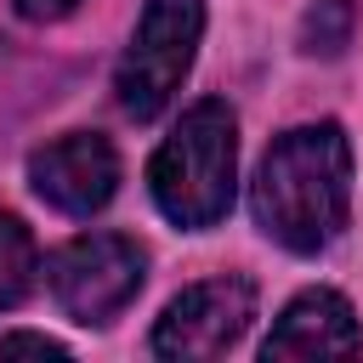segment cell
I'll return each instance as SVG.
<instances>
[{
	"label": "cell",
	"mask_w": 363,
	"mask_h": 363,
	"mask_svg": "<svg viewBox=\"0 0 363 363\" xmlns=\"http://www.w3.org/2000/svg\"><path fill=\"white\" fill-rule=\"evenodd\" d=\"M352 28H357L352 0H312L301 17V51L306 57H340L352 45Z\"/></svg>",
	"instance_id": "9"
},
{
	"label": "cell",
	"mask_w": 363,
	"mask_h": 363,
	"mask_svg": "<svg viewBox=\"0 0 363 363\" xmlns=\"http://www.w3.org/2000/svg\"><path fill=\"white\" fill-rule=\"evenodd\" d=\"M357 352H363V335H357L352 301L335 289L295 295L278 312L272 335L261 340V357H357Z\"/></svg>",
	"instance_id": "7"
},
{
	"label": "cell",
	"mask_w": 363,
	"mask_h": 363,
	"mask_svg": "<svg viewBox=\"0 0 363 363\" xmlns=\"http://www.w3.org/2000/svg\"><path fill=\"white\" fill-rule=\"evenodd\" d=\"M0 352H45V357H68V346L51 340V335H6Z\"/></svg>",
	"instance_id": "10"
},
{
	"label": "cell",
	"mask_w": 363,
	"mask_h": 363,
	"mask_svg": "<svg viewBox=\"0 0 363 363\" xmlns=\"http://www.w3.org/2000/svg\"><path fill=\"white\" fill-rule=\"evenodd\" d=\"M250 318H255L250 278H204L159 312V323L147 335V352L153 357H182V363L187 357H221L250 329Z\"/></svg>",
	"instance_id": "5"
},
{
	"label": "cell",
	"mask_w": 363,
	"mask_h": 363,
	"mask_svg": "<svg viewBox=\"0 0 363 363\" xmlns=\"http://www.w3.org/2000/svg\"><path fill=\"white\" fill-rule=\"evenodd\" d=\"M250 210H255V227L295 255H318L323 244H335L346 227V210H352V142H346V130L335 119L284 130L261 153Z\"/></svg>",
	"instance_id": "1"
},
{
	"label": "cell",
	"mask_w": 363,
	"mask_h": 363,
	"mask_svg": "<svg viewBox=\"0 0 363 363\" xmlns=\"http://www.w3.org/2000/svg\"><path fill=\"white\" fill-rule=\"evenodd\" d=\"M233 176H238V119L221 96L193 102L147 164L153 204L187 233H204L233 210Z\"/></svg>",
	"instance_id": "2"
},
{
	"label": "cell",
	"mask_w": 363,
	"mask_h": 363,
	"mask_svg": "<svg viewBox=\"0 0 363 363\" xmlns=\"http://www.w3.org/2000/svg\"><path fill=\"white\" fill-rule=\"evenodd\" d=\"M142 278H147V250L125 233H79L45 261L51 301L85 329L113 323L136 301Z\"/></svg>",
	"instance_id": "4"
},
{
	"label": "cell",
	"mask_w": 363,
	"mask_h": 363,
	"mask_svg": "<svg viewBox=\"0 0 363 363\" xmlns=\"http://www.w3.org/2000/svg\"><path fill=\"white\" fill-rule=\"evenodd\" d=\"M79 0H17V11L28 17V23H57V17H68Z\"/></svg>",
	"instance_id": "11"
},
{
	"label": "cell",
	"mask_w": 363,
	"mask_h": 363,
	"mask_svg": "<svg viewBox=\"0 0 363 363\" xmlns=\"http://www.w3.org/2000/svg\"><path fill=\"white\" fill-rule=\"evenodd\" d=\"M28 187L62 216H96L119 187V153L96 130H68L28 159Z\"/></svg>",
	"instance_id": "6"
},
{
	"label": "cell",
	"mask_w": 363,
	"mask_h": 363,
	"mask_svg": "<svg viewBox=\"0 0 363 363\" xmlns=\"http://www.w3.org/2000/svg\"><path fill=\"white\" fill-rule=\"evenodd\" d=\"M204 34V0H147L130 45L113 68V96L130 119H153L187 79L193 51Z\"/></svg>",
	"instance_id": "3"
},
{
	"label": "cell",
	"mask_w": 363,
	"mask_h": 363,
	"mask_svg": "<svg viewBox=\"0 0 363 363\" xmlns=\"http://www.w3.org/2000/svg\"><path fill=\"white\" fill-rule=\"evenodd\" d=\"M34 278H40V244H34V233L23 227V216L0 210V312L23 306L28 289H34Z\"/></svg>",
	"instance_id": "8"
}]
</instances>
